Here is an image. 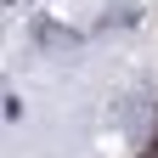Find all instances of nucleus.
Masks as SVG:
<instances>
[{
    "instance_id": "f257e3e1",
    "label": "nucleus",
    "mask_w": 158,
    "mask_h": 158,
    "mask_svg": "<svg viewBox=\"0 0 158 158\" xmlns=\"http://www.w3.org/2000/svg\"><path fill=\"white\" fill-rule=\"evenodd\" d=\"M0 102H6V124H17V118H23V96H17V90H6Z\"/></svg>"
},
{
    "instance_id": "f03ea898",
    "label": "nucleus",
    "mask_w": 158,
    "mask_h": 158,
    "mask_svg": "<svg viewBox=\"0 0 158 158\" xmlns=\"http://www.w3.org/2000/svg\"><path fill=\"white\" fill-rule=\"evenodd\" d=\"M147 152H158V135H152V147H147Z\"/></svg>"
},
{
    "instance_id": "7ed1b4c3",
    "label": "nucleus",
    "mask_w": 158,
    "mask_h": 158,
    "mask_svg": "<svg viewBox=\"0 0 158 158\" xmlns=\"http://www.w3.org/2000/svg\"><path fill=\"white\" fill-rule=\"evenodd\" d=\"M147 158H158V152H147Z\"/></svg>"
}]
</instances>
